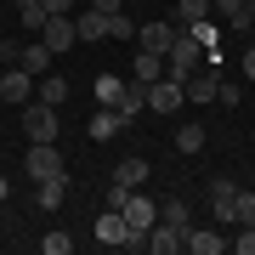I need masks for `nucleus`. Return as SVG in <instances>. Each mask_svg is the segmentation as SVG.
Returning <instances> with one entry per match:
<instances>
[{
  "label": "nucleus",
  "instance_id": "obj_1",
  "mask_svg": "<svg viewBox=\"0 0 255 255\" xmlns=\"http://www.w3.org/2000/svg\"><path fill=\"white\" fill-rule=\"evenodd\" d=\"M57 108L51 102H23V136L28 142H57Z\"/></svg>",
  "mask_w": 255,
  "mask_h": 255
},
{
  "label": "nucleus",
  "instance_id": "obj_2",
  "mask_svg": "<svg viewBox=\"0 0 255 255\" xmlns=\"http://www.w3.org/2000/svg\"><path fill=\"white\" fill-rule=\"evenodd\" d=\"M40 40H46V51H57V57L74 51V46H80V34H74V11H57V17H46V23H40Z\"/></svg>",
  "mask_w": 255,
  "mask_h": 255
},
{
  "label": "nucleus",
  "instance_id": "obj_3",
  "mask_svg": "<svg viewBox=\"0 0 255 255\" xmlns=\"http://www.w3.org/2000/svg\"><path fill=\"white\" fill-rule=\"evenodd\" d=\"M91 238H97V244H108V250H125L136 233H130V221L119 216V210H102V216H97V227H91Z\"/></svg>",
  "mask_w": 255,
  "mask_h": 255
},
{
  "label": "nucleus",
  "instance_id": "obj_4",
  "mask_svg": "<svg viewBox=\"0 0 255 255\" xmlns=\"http://www.w3.org/2000/svg\"><path fill=\"white\" fill-rule=\"evenodd\" d=\"M28 176H34V182H46V176H57V170H68L63 164V153H57V142H28Z\"/></svg>",
  "mask_w": 255,
  "mask_h": 255
},
{
  "label": "nucleus",
  "instance_id": "obj_5",
  "mask_svg": "<svg viewBox=\"0 0 255 255\" xmlns=\"http://www.w3.org/2000/svg\"><path fill=\"white\" fill-rule=\"evenodd\" d=\"M119 216H125V221H130V233H147V227H153V221H159V204H153V199H147V193H142V187H130V199H125V204H119Z\"/></svg>",
  "mask_w": 255,
  "mask_h": 255
},
{
  "label": "nucleus",
  "instance_id": "obj_6",
  "mask_svg": "<svg viewBox=\"0 0 255 255\" xmlns=\"http://www.w3.org/2000/svg\"><path fill=\"white\" fill-rule=\"evenodd\" d=\"M182 102H187V97H182V80H170V74L147 85V108H153V114H176Z\"/></svg>",
  "mask_w": 255,
  "mask_h": 255
},
{
  "label": "nucleus",
  "instance_id": "obj_7",
  "mask_svg": "<svg viewBox=\"0 0 255 255\" xmlns=\"http://www.w3.org/2000/svg\"><path fill=\"white\" fill-rule=\"evenodd\" d=\"M34 74H23L17 63H11V68H0V102H28V97H34Z\"/></svg>",
  "mask_w": 255,
  "mask_h": 255
},
{
  "label": "nucleus",
  "instance_id": "obj_8",
  "mask_svg": "<svg viewBox=\"0 0 255 255\" xmlns=\"http://www.w3.org/2000/svg\"><path fill=\"white\" fill-rule=\"evenodd\" d=\"M210 210H216L221 227H233V221H238V187L227 182V176H221V182H210Z\"/></svg>",
  "mask_w": 255,
  "mask_h": 255
},
{
  "label": "nucleus",
  "instance_id": "obj_9",
  "mask_svg": "<svg viewBox=\"0 0 255 255\" xmlns=\"http://www.w3.org/2000/svg\"><path fill=\"white\" fill-rule=\"evenodd\" d=\"M142 250H153V255H182V227H170V221H153V227L142 233Z\"/></svg>",
  "mask_w": 255,
  "mask_h": 255
},
{
  "label": "nucleus",
  "instance_id": "obj_10",
  "mask_svg": "<svg viewBox=\"0 0 255 255\" xmlns=\"http://www.w3.org/2000/svg\"><path fill=\"white\" fill-rule=\"evenodd\" d=\"M68 170H57V176H46V182H34V204L40 210H46V216H51V210H63V199H68Z\"/></svg>",
  "mask_w": 255,
  "mask_h": 255
},
{
  "label": "nucleus",
  "instance_id": "obj_11",
  "mask_svg": "<svg viewBox=\"0 0 255 255\" xmlns=\"http://www.w3.org/2000/svg\"><path fill=\"white\" fill-rule=\"evenodd\" d=\"M182 250H193V255H221V250H227V233H221V227H187V233H182Z\"/></svg>",
  "mask_w": 255,
  "mask_h": 255
},
{
  "label": "nucleus",
  "instance_id": "obj_12",
  "mask_svg": "<svg viewBox=\"0 0 255 255\" xmlns=\"http://www.w3.org/2000/svg\"><path fill=\"white\" fill-rule=\"evenodd\" d=\"M51 63H57V51H46V40L23 46V57H17V68H23V74H34V80H46V74H51Z\"/></svg>",
  "mask_w": 255,
  "mask_h": 255
},
{
  "label": "nucleus",
  "instance_id": "obj_13",
  "mask_svg": "<svg viewBox=\"0 0 255 255\" xmlns=\"http://www.w3.org/2000/svg\"><path fill=\"white\" fill-rule=\"evenodd\" d=\"M74 34L91 46V40H108V11H74Z\"/></svg>",
  "mask_w": 255,
  "mask_h": 255
},
{
  "label": "nucleus",
  "instance_id": "obj_14",
  "mask_svg": "<svg viewBox=\"0 0 255 255\" xmlns=\"http://www.w3.org/2000/svg\"><path fill=\"white\" fill-rule=\"evenodd\" d=\"M170 40H176V23H147L142 34H136V46H142V51H159V57H164V51H170Z\"/></svg>",
  "mask_w": 255,
  "mask_h": 255
},
{
  "label": "nucleus",
  "instance_id": "obj_15",
  "mask_svg": "<svg viewBox=\"0 0 255 255\" xmlns=\"http://www.w3.org/2000/svg\"><path fill=\"white\" fill-rule=\"evenodd\" d=\"M119 130H125V119L114 108H91V142H114Z\"/></svg>",
  "mask_w": 255,
  "mask_h": 255
},
{
  "label": "nucleus",
  "instance_id": "obj_16",
  "mask_svg": "<svg viewBox=\"0 0 255 255\" xmlns=\"http://www.w3.org/2000/svg\"><path fill=\"white\" fill-rule=\"evenodd\" d=\"M147 176H153L147 159H119L114 164V182H125V187H147Z\"/></svg>",
  "mask_w": 255,
  "mask_h": 255
},
{
  "label": "nucleus",
  "instance_id": "obj_17",
  "mask_svg": "<svg viewBox=\"0 0 255 255\" xmlns=\"http://www.w3.org/2000/svg\"><path fill=\"white\" fill-rule=\"evenodd\" d=\"M136 85H153V80H164V57L159 51H136V74H130Z\"/></svg>",
  "mask_w": 255,
  "mask_h": 255
},
{
  "label": "nucleus",
  "instance_id": "obj_18",
  "mask_svg": "<svg viewBox=\"0 0 255 255\" xmlns=\"http://www.w3.org/2000/svg\"><path fill=\"white\" fill-rule=\"evenodd\" d=\"M91 97H97V108H114V102L125 97V80H119V74H102V80L91 85Z\"/></svg>",
  "mask_w": 255,
  "mask_h": 255
},
{
  "label": "nucleus",
  "instance_id": "obj_19",
  "mask_svg": "<svg viewBox=\"0 0 255 255\" xmlns=\"http://www.w3.org/2000/svg\"><path fill=\"white\" fill-rule=\"evenodd\" d=\"M204 142H210V130L199 125V119H187V125L176 130V147H182V153H204Z\"/></svg>",
  "mask_w": 255,
  "mask_h": 255
},
{
  "label": "nucleus",
  "instance_id": "obj_20",
  "mask_svg": "<svg viewBox=\"0 0 255 255\" xmlns=\"http://www.w3.org/2000/svg\"><path fill=\"white\" fill-rule=\"evenodd\" d=\"M159 221H170V227H182V233H187V227H193L187 199H164V204H159Z\"/></svg>",
  "mask_w": 255,
  "mask_h": 255
},
{
  "label": "nucleus",
  "instance_id": "obj_21",
  "mask_svg": "<svg viewBox=\"0 0 255 255\" xmlns=\"http://www.w3.org/2000/svg\"><path fill=\"white\" fill-rule=\"evenodd\" d=\"M187 34L199 40V51H210V46H221V28H216V17H199V23H187Z\"/></svg>",
  "mask_w": 255,
  "mask_h": 255
},
{
  "label": "nucleus",
  "instance_id": "obj_22",
  "mask_svg": "<svg viewBox=\"0 0 255 255\" xmlns=\"http://www.w3.org/2000/svg\"><path fill=\"white\" fill-rule=\"evenodd\" d=\"M40 102H51V108L68 102V80H63V74H46V80H40Z\"/></svg>",
  "mask_w": 255,
  "mask_h": 255
},
{
  "label": "nucleus",
  "instance_id": "obj_23",
  "mask_svg": "<svg viewBox=\"0 0 255 255\" xmlns=\"http://www.w3.org/2000/svg\"><path fill=\"white\" fill-rule=\"evenodd\" d=\"M17 17L40 34V23H46V0H17Z\"/></svg>",
  "mask_w": 255,
  "mask_h": 255
},
{
  "label": "nucleus",
  "instance_id": "obj_24",
  "mask_svg": "<svg viewBox=\"0 0 255 255\" xmlns=\"http://www.w3.org/2000/svg\"><path fill=\"white\" fill-rule=\"evenodd\" d=\"M108 40H136V23L125 11H108Z\"/></svg>",
  "mask_w": 255,
  "mask_h": 255
},
{
  "label": "nucleus",
  "instance_id": "obj_25",
  "mask_svg": "<svg viewBox=\"0 0 255 255\" xmlns=\"http://www.w3.org/2000/svg\"><path fill=\"white\" fill-rule=\"evenodd\" d=\"M176 17H182V28L199 23V17H210V0H182V6H176Z\"/></svg>",
  "mask_w": 255,
  "mask_h": 255
},
{
  "label": "nucleus",
  "instance_id": "obj_26",
  "mask_svg": "<svg viewBox=\"0 0 255 255\" xmlns=\"http://www.w3.org/2000/svg\"><path fill=\"white\" fill-rule=\"evenodd\" d=\"M40 250H46V255H68V250H74V233H46Z\"/></svg>",
  "mask_w": 255,
  "mask_h": 255
},
{
  "label": "nucleus",
  "instance_id": "obj_27",
  "mask_svg": "<svg viewBox=\"0 0 255 255\" xmlns=\"http://www.w3.org/2000/svg\"><path fill=\"white\" fill-rule=\"evenodd\" d=\"M227 244H233L238 255H255V227H250V221H238V238H227Z\"/></svg>",
  "mask_w": 255,
  "mask_h": 255
},
{
  "label": "nucleus",
  "instance_id": "obj_28",
  "mask_svg": "<svg viewBox=\"0 0 255 255\" xmlns=\"http://www.w3.org/2000/svg\"><path fill=\"white\" fill-rule=\"evenodd\" d=\"M238 221L255 227V193H244V187H238ZM238 221H233V227H238Z\"/></svg>",
  "mask_w": 255,
  "mask_h": 255
},
{
  "label": "nucleus",
  "instance_id": "obj_29",
  "mask_svg": "<svg viewBox=\"0 0 255 255\" xmlns=\"http://www.w3.org/2000/svg\"><path fill=\"white\" fill-rule=\"evenodd\" d=\"M216 102H221V108H238V85L227 80V74H221V91H216Z\"/></svg>",
  "mask_w": 255,
  "mask_h": 255
},
{
  "label": "nucleus",
  "instance_id": "obj_30",
  "mask_svg": "<svg viewBox=\"0 0 255 255\" xmlns=\"http://www.w3.org/2000/svg\"><path fill=\"white\" fill-rule=\"evenodd\" d=\"M17 57H23V46H17V40H0V63L11 68V63H17Z\"/></svg>",
  "mask_w": 255,
  "mask_h": 255
},
{
  "label": "nucleus",
  "instance_id": "obj_31",
  "mask_svg": "<svg viewBox=\"0 0 255 255\" xmlns=\"http://www.w3.org/2000/svg\"><path fill=\"white\" fill-rule=\"evenodd\" d=\"M125 199H130V187H125V182H114V187H108V210H119Z\"/></svg>",
  "mask_w": 255,
  "mask_h": 255
},
{
  "label": "nucleus",
  "instance_id": "obj_32",
  "mask_svg": "<svg viewBox=\"0 0 255 255\" xmlns=\"http://www.w3.org/2000/svg\"><path fill=\"white\" fill-rule=\"evenodd\" d=\"M57 11H74V0H46V17H57Z\"/></svg>",
  "mask_w": 255,
  "mask_h": 255
},
{
  "label": "nucleus",
  "instance_id": "obj_33",
  "mask_svg": "<svg viewBox=\"0 0 255 255\" xmlns=\"http://www.w3.org/2000/svg\"><path fill=\"white\" fill-rule=\"evenodd\" d=\"M125 0H91V11H119Z\"/></svg>",
  "mask_w": 255,
  "mask_h": 255
},
{
  "label": "nucleus",
  "instance_id": "obj_34",
  "mask_svg": "<svg viewBox=\"0 0 255 255\" xmlns=\"http://www.w3.org/2000/svg\"><path fill=\"white\" fill-rule=\"evenodd\" d=\"M244 80H255V46L244 51Z\"/></svg>",
  "mask_w": 255,
  "mask_h": 255
},
{
  "label": "nucleus",
  "instance_id": "obj_35",
  "mask_svg": "<svg viewBox=\"0 0 255 255\" xmlns=\"http://www.w3.org/2000/svg\"><path fill=\"white\" fill-rule=\"evenodd\" d=\"M6 193H11V182H6V176H0V204H6Z\"/></svg>",
  "mask_w": 255,
  "mask_h": 255
}]
</instances>
